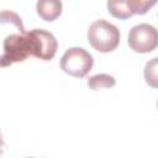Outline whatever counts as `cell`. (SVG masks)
I'll use <instances>...</instances> for the list:
<instances>
[{
    "mask_svg": "<svg viewBox=\"0 0 158 158\" xmlns=\"http://www.w3.org/2000/svg\"><path fill=\"white\" fill-rule=\"evenodd\" d=\"M88 41L95 51L109 53L117 48L120 43V31L115 25L100 19L89 26Z\"/></svg>",
    "mask_w": 158,
    "mask_h": 158,
    "instance_id": "cell-1",
    "label": "cell"
},
{
    "mask_svg": "<svg viewBox=\"0 0 158 158\" xmlns=\"http://www.w3.org/2000/svg\"><path fill=\"white\" fill-rule=\"evenodd\" d=\"M30 56L31 43L27 31L21 33H11L4 40V53L0 56V67H9L17 62H23Z\"/></svg>",
    "mask_w": 158,
    "mask_h": 158,
    "instance_id": "cell-2",
    "label": "cell"
},
{
    "mask_svg": "<svg viewBox=\"0 0 158 158\" xmlns=\"http://www.w3.org/2000/svg\"><path fill=\"white\" fill-rule=\"evenodd\" d=\"M93 56L80 47L67 49L60 59V69L75 78H84L93 68Z\"/></svg>",
    "mask_w": 158,
    "mask_h": 158,
    "instance_id": "cell-3",
    "label": "cell"
},
{
    "mask_svg": "<svg viewBox=\"0 0 158 158\" xmlns=\"http://www.w3.org/2000/svg\"><path fill=\"white\" fill-rule=\"evenodd\" d=\"M130 48L136 53H149L157 48L158 33L149 23H139L133 26L127 37Z\"/></svg>",
    "mask_w": 158,
    "mask_h": 158,
    "instance_id": "cell-4",
    "label": "cell"
},
{
    "mask_svg": "<svg viewBox=\"0 0 158 158\" xmlns=\"http://www.w3.org/2000/svg\"><path fill=\"white\" fill-rule=\"evenodd\" d=\"M31 43L32 56L42 60H51L58 48L56 37L42 28H35L27 32Z\"/></svg>",
    "mask_w": 158,
    "mask_h": 158,
    "instance_id": "cell-5",
    "label": "cell"
},
{
    "mask_svg": "<svg viewBox=\"0 0 158 158\" xmlns=\"http://www.w3.org/2000/svg\"><path fill=\"white\" fill-rule=\"evenodd\" d=\"M36 10L43 21L52 22L60 16L63 5L60 0H37Z\"/></svg>",
    "mask_w": 158,
    "mask_h": 158,
    "instance_id": "cell-6",
    "label": "cell"
},
{
    "mask_svg": "<svg viewBox=\"0 0 158 158\" xmlns=\"http://www.w3.org/2000/svg\"><path fill=\"white\" fill-rule=\"evenodd\" d=\"M106 6L109 12L118 20H127L133 16L131 11V0H107Z\"/></svg>",
    "mask_w": 158,
    "mask_h": 158,
    "instance_id": "cell-7",
    "label": "cell"
},
{
    "mask_svg": "<svg viewBox=\"0 0 158 158\" xmlns=\"http://www.w3.org/2000/svg\"><path fill=\"white\" fill-rule=\"evenodd\" d=\"M116 84V80L112 75L110 74H96L93 75L88 79V86L91 90H99V89H104V88H112Z\"/></svg>",
    "mask_w": 158,
    "mask_h": 158,
    "instance_id": "cell-8",
    "label": "cell"
},
{
    "mask_svg": "<svg viewBox=\"0 0 158 158\" xmlns=\"http://www.w3.org/2000/svg\"><path fill=\"white\" fill-rule=\"evenodd\" d=\"M0 23H11L19 30V32H21V33L26 32L21 17L14 11H9V10L1 11L0 12Z\"/></svg>",
    "mask_w": 158,
    "mask_h": 158,
    "instance_id": "cell-9",
    "label": "cell"
},
{
    "mask_svg": "<svg viewBox=\"0 0 158 158\" xmlns=\"http://www.w3.org/2000/svg\"><path fill=\"white\" fill-rule=\"evenodd\" d=\"M157 0H131V11L133 15H143L156 5Z\"/></svg>",
    "mask_w": 158,
    "mask_h": 158,
    "instance_id": "cell-10",
    "label": "cell"
},
{
    "mask_svg": "<svg viewBox=\"0 0 158 158\" xmlns=\"http://www.w3.org/2000/svg\"><path fill=\"white\" fill-rule=\"evenodd\" d=\"M144 79L147 84L153 88H157V58H153L151 62H147L144 68Z\"/></svg>",
    "mask_w": 158,
    "mask_h": 158,
    "instance_id": "cell-11",
    "label": "cell"
}]
</instances>
